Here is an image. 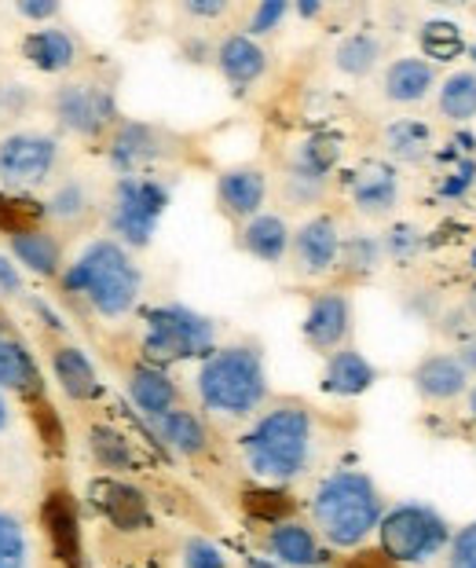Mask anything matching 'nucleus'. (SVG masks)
<instances>
[{
  "instance_id": "f257e3e1",
  "label": "nucleus",
  "mask_w": 476,
  "mask_h": 568,
  "mask_svg": "<svg viewBox=\"0 0 476 568\" xmlns=\"http://www.w3.org/2000/svg\"><path fill=\"white\" fill-rule=\"evenodd\" d=\"M242 463L267 485H286L308 474L315 458V418L304 404H275L242 433Z\"/></svg>"
},
{
  "instance_id": "f03ea898",
  "label": "nucleus",
  "mask_w": 476,
  "mask_h": 568,
  "mask_svg": "<svg viewBox=\"0 0 476 568\" xmlns=\"http://www.w3.org/2000/svg\"><path fill=\"white\" fill-rule=\"evenodd\" d=\"M315 536L334 550H356L374 536L385 517V495L363 469H334L312 491Z\"/></svg>"
},
{
  "instance_id": "7ed1b4c3",
  "label": "nucleus",
  "mask_w": 476,
  "mask_h": 568,
  "mask_svg": "<svg viewBox=\"0 0 476 568\" xmlns=\"http://www.w3.org/2000/svg\"><path fill=\"white\" fill-rule=\"evenodd\" d=\"M63 290L81 294L103 320H121L136 308L143 294V272L121 243L95 239L63 272Z\"/></svg>"
},
{
  "instance_id": "20e7f679",
  "label": "nucleus",
  "mask_w": 476,
  "mask_h": 568,
  "mask_svg": "<svg viewBox=\"0 0 476 568\" xmlns=\"http://www.w3.org/2000/svg\"><path fill=\"white\" fill-rule=\"evenodd\" d=\"M194 389L205 410L220 418H250L267 400V371L256 345L213 348L194 374Z\"/></svg>"
},
{
  "instance_id": "39448f33",
  "label": "nucleus",
  "mask_w": 476,
  "mask_h": 568,
  "mask_svg": "<svg viewBox=\"0 0 476 568\" xmlns=\"http://www.w3.org/2000/svg\"><path fill=\"white\" fill-rule=\"evenodd\" d=\"M455 528L429 503L403 499L388 506L377 525V547L393 565H429L447 550Z\"/></svg>"
},
{
  "instance_id": "423d86ee",
  "label": "nucleus",
  "mask_w": 476,
  "mask_h": 568,
  "mask_svg": "<svg viewBox=\"0 0 476 568\" xmlns=\"http://www.w3.org/2000/svg\"><path fill=\"white\" fill-rule=\"evenodd\" d=\"M173 191L169 184L154 176H118V184L110 187L107 199V227L114 235V243L125 250H143L151 246V239L162 224L169 210Z\"/></svg>"
},
{
  "instance_id": "0eeeda50",
  "label": "nucleus",
  "mask_w": 476,
  "mask_h": 568,
  "mask_svg": "<svg viewBox=\"0 0 476 568\" xmlns=\"http://www.w3.org/2000/svg\"><path fill=\"white\" fill-rule=\"evenodd\" d=\"M216 345V323L188 305H158L146 316L143 353L154 367L176 364V359L210 356Z\"/></svg>"
},
{
  "instance_id": "6e6552de",
  "label": "nucleus",
  "mask_w": 476,
  "mask_h": 568,
  "mask_svg": "<svg viewBox=\"0 0 476 568\" xmlns=\"http://www.w3.org/2000/svg\"><path fill=\"white\" fill-rule=\"evenodd\" d=\"M59 154H63V148H59L52 132H33V129L8 132L0 140V184L11 195L48 184L59 169Z\"/></svg>"
},
{
  "instance_id": "1a4fd4ad",
  "label": "nucleus",
  "mask_w": 476,
  "mask_h": 568,
  "mask_svg": "<svg viewBox=\"0 0 476 568\" xmlns=\"http://www.w3.org/2000/svg\"><path fill=\"white\" fill-rule=\"evenodd\" d=\"M52 114L73 136L95 140L118 122L114 89L103 81H67L52 92Z\"/></svg>"
},
{
  "instance_id": "9d476101",
  "label": "nucleus",
  "mask_w": 476,
  "mask_h": 568,
  "mask_svg": "<svg viewBox=\"0 0 476 568\" xmlns=\"http://www.w3.org/2000/svg\"><path fill=\"white\" fill-rule=\"evenodd\" d=\"M341 243H345V235H341L334 216L330 213L308 216V221L293 232V243H290L293 272H297L301 280H323V275L337 268Z\"/></svg>"
},
{
  "instance_id": "9b49d317",
  "label": "nucleus",
  "mask_w": 476,
  "mask_h": 568,
  "mask_svg": "<svg viewBox=\"0 0 476 568\" xmlns=\"http://www.w3.org/2000/svg\"><path fill=\"white\" fill-rule=\"evenodd\" d=\"M173 154V136L158 125L146 122H121L110 132L107 162L118 169L121 176H143L146 165L165 162Z\"/></svg>"
},
{
  "instance_id": "f8f14e48",
  "label": "nucleus",
  "mask_w": 476,
  "mask_h": 568,
  "mask_svg": "<svg viewBox=\"0 0 476 568\" xmlns=\"http://www.w3.org/2000/svg\"><path fill=\"white\" fill-rule=\"evenodd\" d=\"M304 345L320 356H334L341 348H348L352 337V297L345 290H323L308 301L301 323Z\"/></svg>"
},
{
  "instance_id": "ddd939ff",
  "label": "nucleus",
  "mask_w": 476,
  "mask_h": 568,
  "mask_svg": "<svg viewBox=\"0 0 476 568\" xmlns=\"http://www.w3.org/2000/svg\"><path fill=\"white\" fill-rule=\"evenodd\" d=\"M348 195H352V205H356L366 221H385V216H393L399 205V195H403L396 165L377 162V159L363 162L348 180Z\"/></svg>"
},
{
  "instance_id": "4468645a",
  "label": "nucleus",
  "mask_w": 476,
  "mask_h": 568,
  "mask_svg": "<svg viewBox=\"0 0 476 568\" xmlns=\"http://www.w3.org/2000/svg\"><path fill=\"white\" fill-rule=\"evenodd\" d=\"M267 202V173L261 165H231L216 176V205L227 221L246 224L264 213Z\"/></svg>"
},
{
  "instance_id": "2eb2a0df",
  "label": "nucleus",
  "mask_w": 476,
  "mask_h": 568,
  "mask_svg": "<svg viewBox=\"0 0 476 568\" xmlns=\"http://www.w3.org/2000/svg\"><path fill=\"white\" fill-rule=\"evenodd\" d=\"M411 385L425 404H455L469 393L473 378L466 374V367L458 364L455 353H429L414 364Z\"/></svg>"
},
{
  "instance_id": "dca6fc26",
  "label": "nucleus",
  "mask_w": 476,
  "mask_h": 568,
  "mask_svg": "<svg viewBox=\"0 0 476 568\" xmlns=\"http://www.w3.org/2000/svg\"><path fill=\"white\" fill-rule=\"evenodd\" d=\"M436 89V67L422 55H399L382 70V100L396 106L425 103Z\"/></svg>"
},
{
  "instance_id": "f3484780",
  "label": "nucleus",
  "mask_w": 476,
  "mask_h": 568,
  "mask_svg": "<svg viewBox=\"0 0 476 568\" xmlns=\"http://www.w3.org/2000/svg\"><path fill=\"white\" fill-rule=\"evenodd\" d=\"M216 70L231 89L246 92L256 81L267 74V52L261 48V41L246 38V33H227L224 41L216 44Z\"/></svg>"
},
{
  "instance_id": "a211bd4d",
  "label": "nucleus",
  "mask_w": 476,
  "mask_h": 568,
  "mask_svg": "<svg viewBox=\"0 0 476 568\" xmlns=\"http://www.w3.org/2000/svg\"><path fill=\"white\" fill-rule=\"evenodd\" d=\"M41 521H44V536L52 542V554L59 565L78 568L81 561V525H78V510H73V499L67 491H52L41 506Z\"/></svg>"
},
{
  "instance_id": "6ab92c4d",
  "label": "nucleus",
  "mask_w": 476,
  "mask_h": 568,
  "mask_svg": "<svg viewBox=\"0 0 476 568\" xmlns=\"http://www.w3.org/2000/svg\"><path fill=\"white\" fill-rule=\"evenodd\" d=\"M92 503H95V510H100L107 521L121 531H140V528L151 525V510H146L143 491L125 485V480H110V477L95 480Z\"/></svg>"
},
{
  "instance_id": "aec40b11",
  "label": "nucleus",
  "mask_w": 476,
  "mask_h": 568,
  "mask_svg": "<svg viewBox=\"0 0 476 568\" xmlns=\"http://www.w3.org/2000/svg\"><path fill=\"white\" fill-rule=\"evenodd\" d=\"M264 547H267V554H272L275 565H286V568L323 565V542H320V536H315V528L293 521V517L267 528Z\"/></svg>"
},
{
  "instance_id": "412c9836",
  "label": "nucleus",
  "mask_w": 476,
  "mask_h": 568,
  "mask_svg": "<svg viewBox=\"0 0 476 568\" xmlns=\"http://www.w3.org/2000/svg\"><path fill=\"white\" fill-rule=\"evenodd\" d=\"M377 382V367L366 359L359 348H341V353L326 356L323 367V393L326 396H341V400H352V396H363L366 389H374Z\"/></svg>"
},
{
  "instance_id": "4be33fe9",
  "label": "nucleus",
  "mask_w": 476,
  "mask_h": 568,
  "mask_svg": "<svg viewBox=\"0 0 476 568\" xmlns=\"http://www.w3.org/2000/svg\"><path fill=\"white\" fill-rule=\"evenodd\" d=\"M129 396H132V404H136L140 415L151 418V422L169 415V410H176V404H180L176 382L154 364H136L129 371Z\"/></svg>"
},
{
  "instance_id": "5701e85b",
  "label": "nucleus",
  "mask_w": 476,
  "mask_h": 568,
  "mask_svg": "<svg viewBox=\"0 0 476 568\" xmlns=\"http://www.w3.org/2000/svg\"><path fill=\"white\" fill-rule=\"evenodd\" d=\"M22 55L41 74H67L78 63V41L59 27H37L22 38Z\"/></svg>"
},
{
  "instance_id": "b1692460",
  "label": "nucleus",
  "mask_w": 476,
  "mask_h": 568,
  "mask_svg": "<svg viewBox=\"0 0 476 568\" xmlns=\"http://www.w3.org/2000/svg\"><path fill=\"white\" fill-rule=\"evenodd\" d=\"M290 243H293V232L278 213H256L239 232V246L264 264H283L290 257Z\"/></svg>"
},
{
  "instance_id": "393cba45",
  "label": "nucleus",
  "mask_w": 476,
  "mask_h": 568,
  "mask_svg": "<svg viewBox=\"0 0 476 568\" xmlns=\"http://www.w3.org/2000/svg\"><path fill=\"white\" fill-rule=\"evenodd\" d=\"M0 393H19L27 400L41 396V371L30 348L11 334H0Z\"/></svg>"
},
{
  "instance_id": "a878e982",
  "label": "nucleus",
  "mask_w": 476,
  "mask_h": 568,
  "mask_svg": "<svg viewBox=\"0 0 476 568\" xmlns=\"http://www.w3.org/2000/svg\"><path fill=\"white\" fill-rule=\"evenodd\" d=\"M151 426H154L158 437H162V444L169 447V452H176L183 458H199V455L210 452V433H205L202 418L194 415V410L176 407V410H169V415L154 418Z\"/></svg>"
},
{
  "instance_id": "bb28decb",
  "label": "nucleus",
  "mask_w": 476,
  "mask_h": 568,
  "mask_svg": "<svg viewBox=\"0 0 476 568\" xmlns=\"http://www.w3.org/2000/svg\"><path fill=\"white\" fill-rule=\"evenodd\" d=\"M8 243H11V257L27 272L41 275V280H52V275H59V268H63V246H59V239L48 232V227L11 235Z\"/></svg>"
},
{
  "instance_id": "cd10ccee",
  "label": "nucleus",
  "mask_w": 476,
  "mask_h": 568,
  "mask_svg": "<svg viewBox=\"0 0 476 568\" xmlns=\"http://www.w3.org/2000/svg\"><path fill=\"white\" fill-rule=\"evenodd\" d=\"M52 371L70 400H92V396L100 393V374H95L92 359L84 356L81 348L59 345L52 353Z\"/></svg>"
},
{
  "instance_id": "c85d7f7f",
  "label": "nucleus",
  "mask_w": 476,
  "mask_h": 568,
  "mask_svg": "<svg viewBox=\"0 0 476 568\" xmlns=\"http://www.w3.org/2000/svg\"><path fill=\"white\" fill-rule=\"evenodd\" d=\"M382 55H385L382 38L371 30H356V33H348V38L337 41L334 67H337V74L359 81V78H371L374 70L382 67Z\"/></svg>"
},
{
  "instance_id": "c756f323",
  "label": "nucleus",
  "mask_w": 476,
  "mask_h": 568,
  "mask_svg": "<svg viewBox=\"0 0 476 568\" xmlns=\"http://www.w3.org/2000/svg\"><path fill=\"white\" fill-rule=\"evenodd\" d=\"M436 114L444 122H476V70H455L436 84Z\"/></svg>"
},
{
  "instance_id": "7c9ffc66",
  "label": "nucleus",
  "mask_w": 476,
  "mask_h": 568,
  "mask_svg": "<svg viewBox=\"0 0 476 568\" xmlns=\"http://www.w3.org/2000/svg\"><path fill=\"white\" fill-rule=\"evenodd\" d=\"M385 151L393 154V162L422 165L433 154V129L418 118H399L385 129Z\"/></svg>"
},
{
  "instance_id": "2f4dec72",
  "label": "nucleus",
  "mask_w": 476,
  "mask_h": 568,
  "mask_svg": "<svg viewBox=\"0 0 476 568\" xmlns=\"http://www.w3.org/2000/svg\"><path fill=\"white\" fill-rule=\"evenodd\" d=\"M92 210H95L92 187L78 176L63 180V184H59L44 202V216H52V221H59V224H81Z\"/></svg>"
},
{
  "instance_id": "473e14b6",
  "label": "nucleus",
  "mask_w": 476,
  "mask_h": 568,
  "mask_svg": "<svg viewBox=\"0 0 476 568\" xmlns=\"http://www.w3.org/2000/svg\"><path fill=\"white\" fill-rule=\"evenodd\" d=\"M337 159H341L337 140H330V136H308V140L297 143V151H293L290 173H301V176H312V180H326V184H330V173H334Z\"/></svg>"
},
{
  "instance_id": "72a5a7b5",
  "label": "nucleus",
  "mask_w": 476,
  "mask_h": 568,
  "mask_svg": "<svg viewBox=\"0 0 476 568\" xmlns=\"http://www.w3.org/2000/svg\"><path fill=\"white\" fill-rule=\"evenodd\" d=\"M89 452L103 469H110V474H125V469H132V463H136L129 437H121V433L110 426L89 429Z\"/></svg>"
},
{
  "instance_id": "f704fd0d",
  "label": "nucleus",
  "mask_w": 476,
  "mask_h": 568,
  "mask_svg": "<svg viewBox=\"0 0 476 568\" xmlns=\"http://www.w3.org/2000/svg\"><path fill=\"white\" fill-rule=\"evenodd\" d=\"M41 221H44L41 202L19 199V195H11V191H0V232H4L8 239L22 235V232H33V227H41Z\"/></svg>"
},
{
  "instance_id": "c9c22d12",
  "label": "nucleus",
  "mask_w": 476,
  "mask_h": 568,
  "mask_svg": "<svg viewBox=\"0 0 476 568\" xmlns=\"http://www.w3.org/2000/svg\"><path fill=\"white\" fill-rule=\"evenodd\" d=\"M242 506H246L250 517H256V521H264L272 528L278 521H290V514L297 503L278 488H250V491H242Z\"/></svg>"
},
{
  "instance_id": "e433bc0d",
  "label": "nucleus",
  "mask_w": 476,
  "mask_h": 568,
  "mask_svg": "<svg viewBox=\"0 0 476 568\" xmlns=\"http://www.w3.org/2000/svg\"><path fill=\"white\" fill-rule=\"evenodd\" d=\"M385 257V246H382V239H374V235H352L341 243V261H337V268H345L348 275H371L377 264H382Z\"/></svg>"
},
{
  "instance_id": "4c0bfd02",
  "label": "nucleus",
  "mask_w": 476,
  "mask_h": 568,
  "mask_svg": "<svg viewBox=\"0 0 476 568\" xmlns=\"http://www.w3.org/2000/svg\"><path fill=\"white\" fill-rule=\"evenodd\" d=\"M30 561V542L22 531L19 517L0 510V568H27Z\"/></svg>"
},
{
  "instance_id": "58836bf2",
  "label": "nucleus",
  "mask_w": 476,
  "mask_h": 568,
  "mask_svg": "<svg viewBox=\"0 0 476 568\" xmlns=\"http://www.w3.org/2000/svg\"><path fill=\"white\" fill-rule=\"evenodd\" d=\"M180 561H183V568H227V554L220 550L213 539L191 536L188 542H183Z\"/></svg>"
},
{
  "instance_id": "ea45409f",
  "label": "nucleus",
  "mask_w": 476,
  "mask_h": 568,
  "mask_svg": "<svg viewBox=\"0 0 476 568\" xmlns=\"http://www.w3.org/2000/svg\"><path fill=\"white\" fill-rule=\"evenodd\" d=\"M444 568H476V521L462 525L444 550Z\"/></svg>"
},
{
  "instance_id": "a19ab883",
  "label": "nucleus",
  "mask_w": 476,
  "mask_h": 568,
  "mask_svg": "<svg viewBox=\"0 0 476 568\" xmlns=\"http://www.w3.org/2000/svg\"><path fill=\"white\" fill-rule=\"evenodd\" d=\"M290 16V4L286 0H264V4L253 8V16L246 22V38H267L272 30L283 27V19Z\"/></svg>"
},
{
  "instance_id": "79ce46f5",
  "label": "nucleus",
  "mask_w": 476,
  "mask_h": 568,
  "mask_svg": "<svg viewBox=\"0 0 476 568\" xmlns=\"http://www.w3.org/2000/svg\"><path fill=\"white\" fill-rule=\"evenodd\" d=\"M33 422H37V429H41V437L48 440V447H55L59 452V444H63V429H59V422H55V410L44 400H33Z\"/></svg>"
},
{
  "instance_id": "37998d69",
  "label": "nucleus",
  "mask_w": 476,
  "mask_h": 568,
  "mask_svg": "<svg viewBox=\"0 0 476 568\" xmlns=\"http://www.w3.org/2000/svg\"><path fill=\"white\" fill-rule=\"evenodd\" d=\"M16 11H19L22 19H30V22H37V27H44V22H52L59 16V4H55V0H19Z\"/></svg>"
},
{
  "instance_id": "c03bdc74",
  "label": "nucleus",
  "mask_w": 476,
  "mask_h": 568,
  "mask_svg": "<svg viewBox=\"0 0 476 568\" xmlns=\"http://www.w3.org/2000/svg\"><path fill=\"white\" fill-rule=\"evenodd\" d=\"M0 294H8V297H22V294H27V290H22L19 268L11 264V257H4V253H0Z\"/></svg>"
},
{
  "instance_id": "a18cd8bd",
  "label": "nucleus",
  "mask_w": 476,
  "mask_h": 568,
  "mask_svg": "<svg viewBox=\"0 0 476 568\" xmlns=\"http://www.w3.org/2000/svg\"><path fill=\"white\" fill-rule=\"evenodd\" d=\"M183 16H191V19H220V16H227V4H224V0H188V4H183Z\"/></svg>"
},
{
  "instance_id": "49530a36",
  "label": "nucleus",
  "mask_w": 476,
  "mask_h": 568,
  "mask_svg": "<svg viewBox=\"0 0 476 568\" xmlns=\"http://www.w3.org/2000/svg\"><path fill=\"white\" fill-rule=\"evenodd\" d=\"M341 568H393V561H388L382 550H377V554L374 550H359L356 558H348Z\"/></svg>"
},
{
  "instance_id": "de8ad7c7",
  "label": "nucleus",
  "mask_w": 476,
  "mask_h": 568,
  "mask_svg": "<svg viewBox=\"0 0 476 568\" xmlns=\"http://www.w3.org/2000/svg\"><path fill=\"white\" fill-rule=\"evenodd\" d=\"M455 356H458V364L466 367L469 378H476V337H466V342L455 348Z\"/></svg>"
},
{
  "instance_id": "09e8293b",
  "label": "nucleus",
  "mask_w": 476,
  "mask_h": 568,
  "mask_svg": "<svg viewBox=\"0 0 476 568\" xmlns=\"http://www.w3.org/2000/svg\"><path fill=\"white\" fill-rule=\"evenodd\" d=\"M8 422H11V407H8V400H4V393H0V433L8 429Z\"/></svg>"
},
{
  "instance_id": "8fccbe9b",
  "label": "nucleus",
  "mask_w": 476,
  "mask_h": 568,
  "mask_svg": "<svg viewBox=\"0 0 476 568\" xmlns=\"http://www.w3.org/2000/svg\"><path fill=\"white\" fill-rule=\"evenodd\" d=\"M242 568H283V565H275L272 558H246V565Z\"/></svg>"
},
{
  "instance_id": "3c124183",
  "label": "nucleus",
  "mask_w": 476,
  "mask_h": 568,
  "mask_svg": "<svg viewBox=\"0 0 476 568\" xmlns=\"http://www.w3.org/2000/svg\"><path fill=\"white\" fill-rule=\"evenodd\" d=\"M466 415L476 422V382L469 385V393H466Z\"/></svg>"
},
{
  "instance_id": "603ef678",
  "label": "nucleus",
  "mask_w": 476,
  "mask_h": 568,
  "mask_svg": "<svg viewBox=\"0 0 476 568\" xmlns=\"http://www.w3.org/2000/svg\"><path fill=\"white\" fill-rule=\"evenodd\" d=\"M301 16H320V4H301Z\"/></svg>"
}]
</instances>
